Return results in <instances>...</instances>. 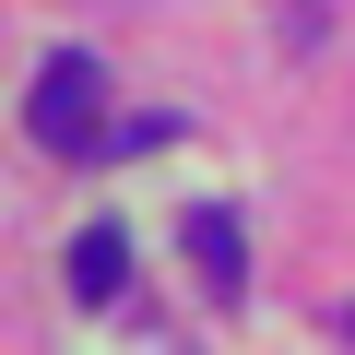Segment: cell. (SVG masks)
Returning <instances> with one entry per match:
<instances>
[{
    "label": "cell",
    "mask_w": 355,
    "mask_h": 355,
    "mask_svg": "<svg viewBox=\"0 0 355 355\" xmlns=\"http://www.w3.org/2000/svg\"><path fill=\"white\" fill-rule=\"evenodd\" d=\"M95 107H107V71H95L83 48H60V60L36 71V95H24V119H36L48 154H95Z\"/></svg>",
    "instance_id": "1"
},
{
    "label": "cell",
    "mask_w": 355,
    "mask_h": 355,
    "mask_svg": "<svg viewBox=\"0 0 355 355\" xmlns=\"http://www.w3.org/2000/svg\"><path fill=\"white\" fill-rule=\"evenodd\" d=\"M119 284H130V237L119 225H83L71 237V296L83 308H119Z\"/></svg>",
    "instance_id": "2"
},
{
    "label": "cell",
    "mask_w": 355,
    "mask_h": 355,
    "mask_svg": "<svg viewBox=\"0 0 355 355\" xmlns=\"http://www.w3.org/2000/svg\"><path fill=\"white\" fill-rule=\"evenodd\" d=\"M190 261H202V284H214V296H237V272H249V261H237V225H225V214H190Z\"/></svg>",
    "instance_id": "3"
}]
</instances>
